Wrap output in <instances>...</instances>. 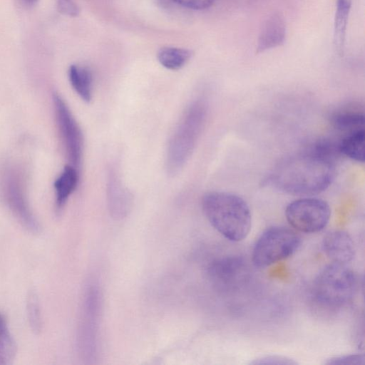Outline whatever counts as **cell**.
<instances>
[{
    "mask_svg": "<svg viewBox=\"0 0 365 365\" xmlns=\"http://www.w3.org/2000/svg\"><path fill=\"white\" fill-rule=\"evenodd\" d=\"M24 4H26L27 6H33L36 4V3L38 1V0H23Z\"/></svg>",
    "mask_w": 365,
    "mask_h": 365,
    "instance_id": "obj_26",
    "label": "cell"
},
{
    "mask_svg": "<svg viewBox=\"0 0 365 365\" xmlns=\"http://www.w3.org/2000/svg\"><path fill=\"white\" fill-rule=\"evenodd\" d=\"M327 364H364V356L362 354H349L331 358Z\"/></svg>",
    "mask_w": 365,
    "mask_h": 365,
    "instance_id": "obj_23",
    "label": "cell"
},
{
    "mask_svg": "<svg viewBox=\"0 0 365 365\" xmlns=\"http://www.w3.org/2000/svg\"><path fill=\"white\" fill-rule=\"evenodd\" d=\"M78 182L77 168L67 165L54 182L56 193V206L58 210H61L66 203L69 196L76 190Z\"/></svg>",
    "mask_w": 365,
    "mask_h": 365,
    "instance_id": "obj_16",
    "label": "cell"
},
{
    "mask_svg": "<svg viewBox=\"0 0 365 365\" xmlns=\"http://www.w3.org/2000/svg\"><path fill=\"white\" fill-rule=\"evenodd\" d=\"M26 313L32 331L38 333L41 329L42 321L38 299L34 292H30L27 297Z\"/></svg>",
    "mask_w": 365,
    "mask_h": 365,
    "instance_id": "obj_21",
    "label": "cell"
},
{
    "mask_svg": "<svg viewBox=\"0 0 365 365\" xmlns=\"http://www.w3.org/2000/svg\"><path fill=\"white\" fill-rule=\"evenodd\" d=\"M364 129H360L346 134L338 141L339 148L341 155L359 162L364 163Z\"/></svg>",
    "mask_w": 365,
    "mask_h": 365,
    "instance_id": "obj_18",
    "label": "cell"
},
{
    "mask_svg": "<svg viewBox=\"0 0 365 365\" xmlns=\"http://www.w3.org/2000/svg\"><path fill=\"white\" fill-rule=\"evenodd\" d=\"M203 212L211 225L232 242L243 240L252 226L249 205L240 196L227 192L206 193L202 200Z\"/></svg>",
    "mask_w": 365,
    "mask_h": 365,
    "instance_id": "obj_2",
    "label": "cell"
},
{
    "mask_svg": "<svg viewBox=\"0 0 365 365\" xmlns=\"http://www.w3.org/2000/svg\"><path fill=\"white\" fill-rule=\"evenodd\" d=\"M330 123L335 129L346 134L364 129V114L359 108L349 106L332 113Z\"/></svg>",
    "mask_w": 365,
    "mask_h": 365,
    "instance_id": "obj_14",
    "label": "cell"
},
{
    "mask_svg": "<svg viewBox=\"0 0 365 365\" xmlns=\"http://www.w3.org/2000/svg\"><path fill=\"white\" fill-rule=\"evenodd\" d=\"M26 188V178L21 168L9 165L3 169L0 190L6 206L26 229L37 233L41 227L29 207Z\"/></svg>",
    "mask_w": 365,
    "mask_h": 365,
    "instance_id": "obj_5",
    "label": "cell"
},
{
    "mask_svg": "<svg viewBox=\"0 0 365 365\" xmlns=\"http://www.w3.org/2000/svg\"><path fill=\"white\" fill-rule=\"evenodd\" d=\"M301 244L299 236L288 227L267 229L257 239L252 250V262L264 268L292 256Z\"/></svg>",
    "mask_w": 365,
    "mask_h": 365,
    "instance_id": "obj_6",
    "label": "cell"
},
{
    "mask_svg": "<svg viewBox=\"0 0 365 365\" xmlns=\"http://www.w3.org/2000/svg\"><path fill=\"white\" fill-rule=\"evenodd\" d=\"M287 26L281 13L272 14L264 22L257 38V53L282 46L286 40Z\"/></svg>",
    "mask_w": 365,
    "mask_h": 365,
    "instance_id": "obj_11",
    "label": "cell"
},
{
    "mask_svg": "<svg viewBox=\"0 0 365 365\" xmlns=\"http://www.w3.org/2000/svg\"><path fill=\"white\" fill-rule=\"evenodd\" d=\"M107 197L113 217H124L130 207L132 196L123 185L115 168H110L108 175Z\"/></svg>",
    "mask_w": 365,
    "mask_h": 365,
    "instance_id": "obj_13",
    "label": "cell"
},
{
    "mask_svg": "<svg viewBox=\"0 0 365 365\" xmlns=\"http://www.w3.org/2000/svg\"><path fill=\"white\" fill-rule=\"evenodd\" d=\"M359 287L355 272L345 264L333 262L317 276L313 284L314 299L323 306L340 307L349 303Z\"/></svg>",
    "mask_w": 365,
    "mask_h": 365,
    "instance_id": "obj_4",
    "label": "cell"
},
{
    "mask_svg": "<svg viewBox=\"0 0 365 365\" xmlns=\"http://www.w3.org/2000/svg\"><path fill=\"white\" fill-rule=\"evenodd\" d=\"M335 173L336 162L308 148L282 160L265 182L288 194L309 196L327 190Z\"/></svg>",
    "mask_w": 365,
    "mask_h": 365,
    "instance_id": "obj_1",
    "label": "cell"
},
{
    "mask_svg": "<svg viewBox=\"0 0 365 365\" xmlns=\"http://www.w3.org/2000/svg\"><path fill=\"white\" fill-rule=\"evenodd\" d=\"M322 249L333 262L346 264L355 255V247L351 236L345 231L329 232L322 240Z\"/></svg>",
    "mask_w": 365,
    "mask_h": 365,
    "instance_id": "obj_12",
    "label": "cell"
},
{
    "mask_svg": "<svg viewBox=\"0 0 365 365\" xmlns=\"http://www.w3.org/2000/svg\"><path fill=\"white\" fill-rule=\"evenodd\" d=\"M192 56V51L175 46L161 47L157 53L159 63L165 68L173 71L182 68Z\"/></svg>",
    "mask_w": 365,
    "mask_h": 365,
    "instance_id": "obj_19",
    "label": "cell"
},
{
    "mask_svg": "<svg viewBox=\"0 0 365 365\" xmlns=\"http://www.w3.org/2000/svg\"><path fill=\"white\" fill-rule=\"evenodd\" d=\"M68 79L71 86L85 102H90L93 94V76L84 66L73 64L68 68Z\"/></svg>",
    "mask_w": 365,
    "mask_h": 365,
    "instance_id": "obj_17",
    "label": "cell"
},
{
    "mask_svg": "<svg viewBox=\"0 0 365 365\" xmlns=\"http://www.w3.org/2000/svg\"><path fill=\"white\" fill-rule=\"evenodd\" d=\"M98 290L91 287L83 302L80 329V344L83 353L91 356L96 349V336L99 310Z\"/></svg>",
    "mask_w": 365,
    "mask_h": 365,
    "instance_id": "obj_10",
    "label": "cell"
},
{
    "mask_svg": "<svg viewBox=\"0 0 365 365\" xmlns=\"http://www.w3.org/2000/svg\"><path fill=\"white\" fill-rule=\"evenodd\" d=\"M17 346L5 315L0 311V365L9 364L14 359Z\"/></svg>",
    "mask_w": 365,
    "mask_h": 365,
    "instance_id": "obj_20",
    "label": "cell"
},
{
    "mask_svg": "<svg viewBox=\"0 0 365 365\" xmlns=\"http://www.w3.org/2000/svg\"><path fill=\"white\" fill-rule=\"evenodd\" d=\"M56 118L63 144L71 165L80 167L83 140L81 130L66 103L57 93L53 95Z\"/></svg>",
    "mask_w": 365,
    "mask_h": 365,
    "instance_id": "obj_8",
    "label": "cell"
},
{
    "mask_svg": "<svg viewBox=\"0 0 365 365\" xmlns=\"http://www.w3.org/2000/svg\"><path fill=\"white\" fill-rule=\"evenodd\" d=\"M176 4L193 10H203L210 7L215 0H172Z\"/></svg>",
    "mask_w": 365,
    "mask_h": 365,
    "instance_id": "obj_25",
    "label": "cell"
},
{
    "mask_svg": "<svg viewBox=\"0 0 365 365\" xmlns=\"http://www.w3.org/2000/svg\"><path fill=\"white\" fill-rule=\"evenodd\" d=\"M351 0H336L334 20V46L339 55L344 53Z\"/></svg>",
    "mask_w": 365,
    "mask_h": 365,
    "instance_id": "obj_15",
    "label": "cell"
},
{
    "mask_svg": "<svg viewBox=\"0 0 365 365\" xmlns=\"http://www.w3.org/2000/svg\"><path fill=\"white\" fill-rule=\"evenodd\" d=\"M285 216L295 230L304 233H314L327 225L331 209L324 200L307 197L290 202L286 207Z\"/></svg>",
    "mask_w": 365,
    "mask_h": 365,
    "instance_id": "obj_7",
    "label": "cell"
},
{
    "mask_svg": "<svg viewBox=\"0 0 365 365\" xmlns=\"http://www.w3.org/2000/svg\"><path fill=\"white\" fill-rule=\"evenodd\" d=\"M207 116V104L193 102L185 110L172 134L167 149L166 170L175 175L190 158L202 132Z\"/></svg>",
    "mask_w": 365,
    "mask_h": 365,
    "instance_id": "obj_3",
    "label": "cell"
},
{
    "mask_svg": "<svg viewBox=\"0 0 365 365\" xmlns=\"http://www.w3.org/2000/svg\"><path fill=\"white\" fill-rule=\"evenodd\" d=\"M211 283L218 289L228 291L244 284L250 269L245 259L238 255H227L212 261L207 268Z\"/></svg>",
    "mask_w": 365,
    "mask_h": 365,
    "instance_id": "obj_9",
    "label": "cell"
},
{
    "mask_svg": "<svg viewBox=\"0 0 365 365\" xmlns=\"http://www.w3.org/2000/svg\"><path fill=\"white\" fill-rule=\"evenodd\" d=\"M253 364H296V362L289 358L279 355L264 356L254 359Z\"/></svg>",
    "mask_w": 365,
    "mask_h": 365,
    "instance_id": "obj_24",
    "label": "cell"
},
{
    "mask_svg": "<svg viewBox=\"0 0 365 365\" xmlns=\"http://www.w3.org/2000/svg\"><path fill=\"white\" fill-rule=\"evenodd\" d=\"M57 9L61 14L76 17L80 13V9L74 0H56Z\"/></svg>",
    "mask_w": 365,
    "mask_h": 365,
    "instance_id": "obj_22",
    "label": "cell"
}]
</instances>
